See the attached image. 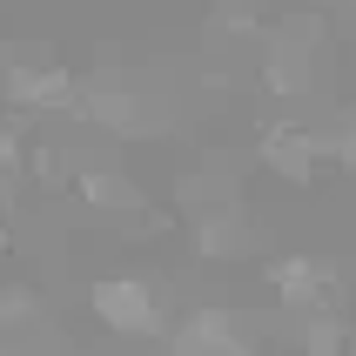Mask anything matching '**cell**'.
Wrapping results in <instances>:
<instances>
[{"instance_id": "6da1fadb", "label": "cell", "mask_w": 356, "mask_h": 356, "mask_svg": "<svg viewBox=\"0 0 356 356\" xmlns=\"http://www.w3.org/2000/svg\"><path fill=\"white\" fill-rule=\"evenodd\" d=\"M88 309L108 337H128V343H168V330H175L168 289H155L148 276H101L88 289Z\"/></svg>"}, {"instance_id": "7a4b0ae2", "label": "cell", "mask_w": 356, "mask_h": 356, "mask_svg": "<svg viewBox=\"0 0 356 356\" xmlns=\"http://www.w3.org/2000/svg\"><path fill=\"white\" fill-rule=\"evenodd\" d=\"M262 289H269V302H276L282 316H323V309H337V269L316 256H276L269 269H262Z\"/></svg>"}, {"instance_id": "3957f363", "label": "cell", "mask_w": 356, "mask_h": 356, "mask_svg": "<svg viewBox=\"0 0 356 356\" xmlns=\"http://www.w3.org/2000/svg\"><path fill=\"white\" fill-rule=\"evenodd\" d=\"M195 256L202 262H242L256 256V222L242 209H202L195 216Z\"/></svg>"}, {"instance_id": "277c9868", "label": "cell", "mask_w": 356, "mask_h": 356, "mask_svg": "<svg viewBox=\"0 0 356 356\" xmlns=\"http://www.w3.org/2000/svg\"><path fill=\"white\" fill-rule=\"evenodd\" d=\"M323 155H330V141L309 135V128H289V121L262 135V161H269V175H282V181H309Z\"/></svg>"}, {"instance_id": "5b68a950", "label": "cell", "mask_w": 356, "mask_h": 356, "mask_svg": "<svg viewBox=\"0 0 356 356\" xmlns=\"http://www.w3.org/2000/svg\"><path fill=\"white\" fill-rule=\"evenodd\" d=\"M81 195L95 202V209H121V216H135V209H141V188L121 175L115 161H108V168H101V161H88V168H81Z\"/></svg>"}, {"instance_id": "8992f818", "label": "cell", "mask_w": 356, "mask_h": 356, "mask_svg": "<svg viewBox=\"0 0 356 356\" xmlns=\"http://www.w3.org/2000/svg\"><path fill=\"white\" fill-rule=\"evenodd\" d=\"M296 356H350V323H343L337 309L302 316L296 323Z\"/></svg>"}, {"instance_id": "52a82bcc", "label": "cell", "mask_w": 356, "mask_h": 356, "mask_svg": "<svg viewBox=\"0 0 356 356\" xmlns=\"http://www.w3.org/2000/svg\"><path fill=\"white\" fill-rule=\"evenodd\" d=\"M330 155H337V161H350V168H356V108H350V121L337 128V141H330Z\"/></svg>"}, {"instance_id": "ba28073f", "label": "cell", "mask_w": 356, "mask_h": 356, "mask_svg": "<svg viewBox=\"0 0 356 356\" xmlns=\"http://www.w3.org/2000/svg\"><path fill=\"white\" fill-rule=\"evenodd\" d=\"M0 256H7V216H0Z\"/></svg>"}, {"instance_id": "9c48e42d", "label": "cell", "mask_w": 356, "mask_h": 356, "mask_svg": "<svg viewBox=\"0 0 356 356\" xmlns=\"http://www.w3.org/2000/svg\"><path fill=\"white\" fill-rule=\"evenodd\" d=\"M0 350H7V343H0Z\"/></svg>"}]
</instances>
